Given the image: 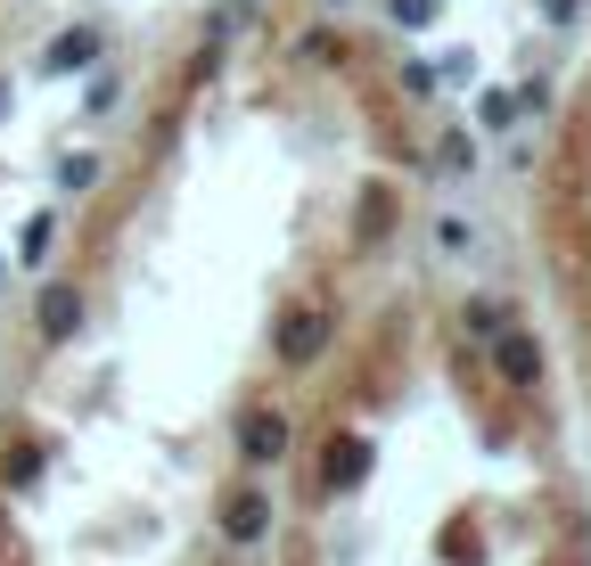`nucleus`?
<instances>
[{
	"instance_id": "nucleus-1",
	"label": "nucleus",
	"mask_w": 591,
	"mask_h": 566,
	"mask_svg": "<svg viewBox=\"0 0 591 566\" xmlns=\"http://www.w3.org/2000/svg\"><path fill=\"white\" fill-rule=\"evenodd\" d=\"M222 526H230V542H255V533L272 526V501H263V493H239V501H230V517H222Z\"/></svg>"
},
{
	"instance_id": "nucleus-2",
	"label": "nucleus",
	"mask_w": 591,
	"mask_h": 566,
	"mask_svg": "<svg viewBox=\"0 0 591 566\" xmlns=\"http://www.w3.org/2000/svg\"><path fill=\"white\" fill-rule=\"evenodd\" d=\"M279 443H288L279 419H247V460H279Z\"/></svg>"
},
{
	"instance_id": "nucleus-3",
	"label": "nucleus",
	"mask_w": 591,
	"mask_h": 566,
	"mask_svg": "<svg viewBox=\"0 0 591 566\" xmlns=\"http://www.w3.org/2000/svg\"><path fill=\"white\" fill-rule=\"evenodd\" d=\"M313 345H320V320H313V312H296V320H288V362H313Z\"/></svg>"
},
{
	"instance_id": "nucleus-4",
	"label": "nucleus",
	"mask_w": 591,
	"mask_h": 566,
	"mask_svg": "<svg viewBox=\"0 0 591 566\" xmlns=\"http://www.w3.org/2000/svg\"><path fill=\"white\" fill-rule=\"evenodd\" d=\"M41 329H50V337L74 329V295H50V304H41Z\"/></svg>"
},
{
	"instance_id": "nucleus-5",
	"label": "nucleus",
	"mask_w": 591,
	"mask_h": 566,
	"mask_svg": "<svg viewBox=\"0 0 591 566\" xmlns=\"http://www.w3.org/2000/svg\"><path fill=\"white\" fill-rule=\"evenodd\" d=\"M501 369H510V378H535V345H526V337H517V345H501Z\"/></svg>"
}]
</instances>
